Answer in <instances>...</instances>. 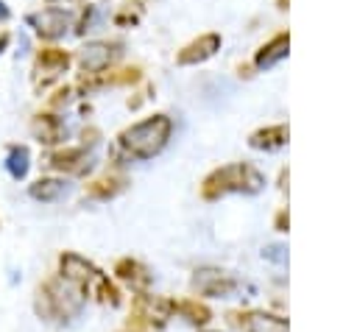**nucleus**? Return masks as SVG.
<instances>
[{
	"mask_svg": "<svg viewBox=\"0 0 357 332\" xmlns=\"http://www.w3.org/2000/svg\"><path fill=\"white\" fill-rule=\"evenodd\" d=\"M220 50V33H201L198 39H192L190 45H184L176 56V61L181 67H190V64H201L206 59H212L215 53Z\"/></svg>",
	"mask_w": 357,
	"mask_h": 332,
	"instance_id": "nucleus-11",
	"label": "nucleus"
},
{
	"mask_svg": "<svg viewBox=\"0 0 357 332\" xmlns=\"http://www.w3.org/2000/svg\"><path fill=\"white\" fill-rule=\"evenodd\" d=\"M279 3V8H287V0H276Z\"/></svg>",
	"mask_w": 357,
	"mask_h": 332,
	"instance_id": "nucleus-27",
	"label": "nucleus"
},
{
	"mask_svg": "<svg viewBox=\"0 0 357 332\" xmlns=\"http://www.w3.org/2000/svg\"><path fill=\"white\" fill-rule=\"evenodd\" d=\"M6 42H8V36L3 33V36H0V53H3V47H6Z\"/></svg>",
	"mask_w": 357,
	"mask_h": 332,
	"instance_id": "nucleus-26",
	"label": "nucleus"
},
{
	"mask_svg": "<svg viewBox=\"0 0 357 332\" xmlns=\"http://www.w3.org/2000/svg\"><path fill=\"white\" fill-rule=\"evenodd\" d=\"M31 134L42 142V145H59L64 137H67V126L59 114H50V112H39L33 114L31 120Z\"/></svg>",
	"mask_w": 357,
	"mask_h": 332,
	"instance_id": "nucleus-13",
	"label": "nucleus"
},
{
	"mask_svg": "<svg viewBox=\"0 0 357 332\" xmlns=\"http://www.w3.org/2000/svg\"><path fill=\"white\" fill-rule=\"evenodd\" d=\"M100 304H106V307H117L120 304V290H117V285L103 273L95 285H92V290H89Z\"/></svg>",
	"mask_w": 357,
	"mask_h": 332,
	"instance_id": "nucleus-21",
	"label": "nucleus"
},
{
	"mask_svg": "<svg viewBox=\"0 0 357 332\" xmlns=\"http://www.w3.org/2000/svg\"><path fill=\"white\" fill-rule=\"evenodd\" d=\"M59 276L64 279V282H70L73 287H78L84 296L92 290V285L103 276V271L95 265V262H89L86 257H81V254H75V251H64L61 257H59Z\"/></svg>",
	"mask_w": 357,
	"mask_h": 332,
	"instance_id": "nucleus-4",
	"label": "nucleus"
},
{
	"mask_svg": "<svg viewBox=\"0 0 357 332\" xmlns=\"http://www.w3.org/2000/svg\"><path fill=\"white\" fill-rule=\"evenodd\" d=\"M287 137H290L287 126L284 123H276V126H265V128L254 131L248 137V145L257 148V151H276V148H282L287 142Z\"/></svg>",
	"mask_w": 357,
	"mask_h": 332,
	"instance_id": "nucleus-16",
	"label": "nucleus"
},
{
	"mask_svg": "<svg viewBox=\"0 0 357 332\" xmlns=\"http://www.w3.org/2000/svg\"><path fill=\"white\" fill-rule=\"evenodd\" d=\"M28 167H31V153L25 145H11L8 153H6V170L11 179H25L28 176Z\"/></svg>",
	"mask_w": 357,
	"mask_h": 332,
	"instance_id": "nucleus-19",
	"label": "nucleus"
},
{
	"mask_svg": "<svg viewBox=\"0 0 357 332\" xmlns=\"http://www.w3.org/2000/svg\"><path fill=\"white\" fill-rule=\"evenodd\" d=\"M198 332H215V329H198Z\"/></svg>",
	"mask_w": 357,
	"mask_h": 332,
	"instance_id": "nucleus-28",
	"label": "nucleus"
},
{
	"mask_svg": "<svg viewBox=\"0 0 357 332\" xmlns=\"http://www.w3.org/2000/svg\"><path fill=\"white\" fill-rule=\"evenodd\" d=\"M139 14H142V3H137V6H134V11H131V3H128V6H126V8H123L117 17H114V22H117V25L137 22V20H139Z\"/></svg>",
	"mask_w": 357,
	"mask_h": 332,
	"instance_id": "nucleus-22",
	"label": "nucleus"
},
{
	"mask_svg": "<svg viewBox=\"0 0 357 332\" xmlns=\"http://www.w3.org/2000/svg\"><path fill=\"white\" fill-rule=\"evenodd\" d=\"M287 50H290V33L282 31V33H276L273 39H268V42L257 50L254 64H257L259 70H271V67H276L282 59H287Z\"/></svg>",
	"mask_w": 357,
	"mask_h": 332,
	"instance_id": "nucleus-15",
	"label": "nucleus"
},
{
	"mask_svg": "<svg viewBox=\"0 0 357 332\" xmlns=\"http://www.w3.org/2000/svg\"><path fill=\"white\" fill-rule=\"evenodd\" d=\"M126 184H128L126 176H120V173H106V176H100V179H95V181L86 184V195H89V198H98V201H106V198H114L117 193H123Z\"/></svg>",
	"mask_w": 357,
	"mask_h": 332,
	"instance_id": "nucleus-17",
	"label": "nucleus"
},
{
	"mask_svg": "<svg viewBox=\"0 0 357 332\" xmlns=\"http://www.w3.org/2000/svg\"><path fill=\"white\" fill-rule=\"evenodd\" d=\"M229 321L243 329V332H290L287 318L265 312V310H243V312H229Z\"/></svg>",
	"mask_w": 357,
	"mask_h": 332,
	"instance_id": "nucleus-10",
	"label": "nucleus"
},
{
	"mask_svg": "<svg viewBox=\"0 0 357 332\" xmlns=\"http://www.w3.org/2000/svg\"><path fill=\"white\" fill-rule=\"evenodd\" d=\"M92 22H95V6H86V11L81 14V22H78V28H75V33L89 31V28H92Z\"/></svg>",
	"mask_w": 357,
	"mask_h": 332,
	"instance_id": "nucleus-23",
	"label": "nucleus"
},
{
	"mask_svg": "<svg viewBox=\"0 0 357 332\" xmlns=\"http://www.w3.org/2000/svg\"><path fill=\"white\" fill-rule=\"evenodd\" d=\"M0 20H8V8L3 6V0H0Z\"/></svg>",
	"mask_w": 357,
	"mask_h": 332,
	"instance_id": "nucleus-25",
	"label": "nucleus"
},
{
	"mask_svg": "<svg viewBox=\"0 0 357 332\" xmlns=\"http://www.w3.org/2000/svg\"><path fill=\"white\" fill-rule=\"evenodd\" d=\"M176 312H178L184 321H190V324H198V326L209 324V318H212L209 307H206V304H201V301H195V299H187V301H176Z\"/></svg>",
	"mask_w": 357,
	"mask_h": 332,
	"instance_id": "nucleus-20",
	"label": "nucleus"
},
{
	"mask_svg": "<svg viewBox=\"0 0 357 332\" xmlns=\"http://www.w3.org/2000/svg\"><path fill=\"white\" fill-rule=\"evenodd\" d=\"M170 134H173V120L167 114H151V117L123 128L117 137V148L123 156L137 159V162L153 159L156 153L165 151Z\"/></svg>",
	"mask_w": 357,
	"mask_h": 332,
	"instance_id": "nucleus-1",
	"label": "nucleus"
},
{
	"mask_svg": "<svg viewBox=\"0 0 357 332\" xmlns=\"http://www.w3.org/2000/svg\"><path fill=\"white\" fill-rule=\"evenodd\" d=\"M25 22L33 28V33H36L39 39L53 42V39H61V36L67 33V28H73V14L64 11V8H59V6H47V8H42V11L28 14Z\"/></svg>",
	"mask_w": 357,
	"mask_h": 332,
	"instance_id": "nucleus-7",
	"label": "nucleus"
},
{
	"mask_svg": "<svg viewBox=\"0 0 357 332\" xmlns=\"http://www.w3.org/2000/svg\"><path fill=\"white\" fill-rule=\"evenodd\" d=\"M114 276H117L123 285H128L134 293H148V287H151V282H153L151 271H148L139 259H131V257L117 259V265H114Z\"/></svg>",
	"mask_w": 357,
	"mask_h": 332,
	"instance_id": "nucleus-12",
	"label": "nucleus"
},
{
	"mask_svg": "<svg viewBox=\"0 0 357 332\" xmlns=\"http://www.w3.org/2000/svg\"><path fill=\"white\" fill-rule=\"evenodd\" d=\"M47 165L53 170H61V173H84L89 167V153L84 145L78 148H59L47 156Z\"/></svg>",
	"mask_w": 357,
	"mask_h": 332,
	"instance_id": "nucleus-14",
	"label": "nucleus"
},
{
	"mask_svg": "<svg viewBox=\"0 0 357 332\" xmlns=\"http://www.w3.org/2000/svg\"><path fill=\"white\" fill-rule=\"evenodd\" d=\"M47 3H59V0H47Z\"/></svg>",
	"mask_w": 357,
	"mask_h": 332,
	"instance_id": "nucleus-29",
	"label": "nucleus"
},
{
	"mask_svg": "<svg viewBox=\"0 0 357 332\" xmlns=\"http://www.w3.org/2000/svg\"><path fill=\"white\" fill-rule=\"evenodd\" d=\"M237 287V279L229 276L220 268H198L192 273V290L198 296H212V299H226Z\"/></svg>",
	"mask_w": 357,
	"mask_h": 332,
	"instance_id": "nucleus-9",
	"label": "nucleus"
},
{
	"mask_svg": "<svg viewBox=\"0 0 357 332\" xmlns=\"http://www.w3.org/2000/svg\"><path fill=\"white\" fill-rule=\"evenodd\" d=\"M128 332H131V329H128Z\"/></svg>",
	"mask_w": 357,
	"mask_h": 332,
	"instance_id": "nucleus-30",
	"label": "nucleus"
},
{
	"mask_svg": "<svg viewBox=\"0 0 357 332\" xmlns=\"http://www.w3.org/2000/svg\"><path fill=\"white\" fill-rule=\"evenodd\" d=\"M84 301H86V296L78 287H73L61 276H53V279L42 282L36 287L33 310L47 324H67V321H73V318L81 315Z\"/></svg>",
	"mask_w": 357,
	"mask_h": 332,
	"instance_id": "nucleus-2",
	"label": "nucleus"
},
{
	"mask_svg": "<svg viewBox=\"0 0 357 332\" xmlns=\"http://www.w3.org/2000/svg\"><path fill=\"white\" fill-rule=\"evenodd\" d=\"M120 53H123V45L117 42H86L75 59L86 75H100L120 59Z\"/></svg>",
	"mask_w": 357,
	"mask_h": 332,
	"instance_id": "nucleus-8",
	"label": "nucleus"
},
{
	"mask_svg": "<svg viewBox=\"0 0 357 332\" xmlns=\"http://www.w3.org/2000/svg\"><path fill=\"white\" fill-rule=\"evenodd\" d=\"M262 187H265V176L254 165H248V162H231V165L215 167L201 181V198L204 201H218V198L231 195V193L254 195Z\"/></svg>",
	"mask_w": 357,
	"mask_h": 332,
	"instance_id": "nucleus-3",
	"label": "nucleus"
},
{
	"mask_svg": "<svg viewBox=\"0 0 357 332\" xmlns=\"http://www.w3.org/2000/svg\"><path fill=\"white\" fill-rule=\"evenodd\" d=\"M64 190H67L64 179H56V176H42V179H36L33 184H28V195H31L33 201H42V204H50V201L61 198Z\"/></svg>",
	"mask_w": 357,
	"mask_h": 332,
	"instance_id": "nucleus-18",
	"label": "nucleus"
},
{
	"mask_svg": "<svg viewBox=\"0 0 357 332\" xmlns=\"http://www.w3.org/2000/svg\"><path fill=\"white\" fill-rule=\"evenodd\" d=\"M276 229H279V232H287V212H284V209L276 215Z\"/></svg>",
	"mask_w": 357,
	"mask_h": 332,
	"instance_id": "nucleus-24",
	"label": "nucleus"
},
{
	"mask_svg": "<svg viewBox=\"0 0 357 332\" xmlns=\"http://www.w3.org/2000/svg\"><path fill=\"white\" fill-rule=\"evenodd\" d=\"M70 67V53L61 47H42L33 59V86L42 92L47 89L53 81H59Z\"/></svg>",
	"mask_w": 357,
	"mask_h": 332,
	"instance_id": "nucleus-6",
	"label": "nucleus"
},
{
	"mask_svg": "<svg viewBox=\"0 0 357 332\" xmlns=\"http://www.w3.org/2000/svg\"><path fill=\"white\" fill-rule=\"evenodd\" d=\"M176 315V301L167 296H151V293H137L134 299V324L137 326H165Z\"/></svg>",
	"mask_w": 357,
	"mask_h": 332,
	"instance_id": "nucleus-5",
	"label": "nucleus"
}]
</instances>
